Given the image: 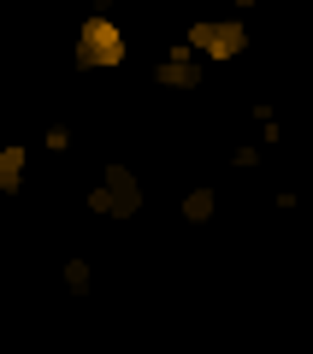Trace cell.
I'll use <instances>...</instances> for the list:
<instances>
[{"label":"cell","instance_id":"2","mask_svg":"<svg viewBox=\"0 0 313 354\" xmlns=\"http://www.w3.org/2000/svg\"><path fill=\"white\" fill-rule=\"evenodd\" d=\"M89 213L100 218H136L142 213V177L125 160H113L100 171V189H89Z\"/></svg>","mask_w":313,"mask_h":354},{"label":"cell","instance_id":"8","mask_svg":"<svg viewBox=\"0 0 313 354\" xmlns=\"http://www.w3.org/2000/svg\"><path fill=\"white\" fill-rule=\"evenodd\" d=\"M260 160H266V142H237V148H231V165H237V171H254Z\"/></svg>","mask_w":313,"mask_h":354},{"label":"cell","instance_id":"7","mask_svg":"<svg viewBox=\"0 0 313 354\" xmlns=\"http://www.w3.org/2000/svg\"><path fill=\"white\" fill-rule=\"evenodd\" d=\"M60 278H65V290H71V295H89V290H95V266H89L83 254H77V260H65V272H60Z\"/></svg>","mask_w":313,"mask_h":354},{"label":"cell","instance_id":"5","mask_svg":"<svg viewBox=\"0 0 313 354\" xmlns=\"http://www.w3.org/2000/svg\"><path fill=\"white\" fill-rule=\"evenodd\" d=\"M24 171H30V148L24 142H6V148H0V195L24 189Z\"/></svg>","mask_w":313,"mask_h":354},{"label":"cell","instance_id":"3","mask_svg":"<svg viewBox=\"0 0 313 354\" xmlns=\"http://www.w3.org/2000/svg\"><path fill=\"white\" fill-rule=\"evenodd\" d=\"M184 41L201 59H242V53H249V30H242L237 18H195Z\"/></svg>","mask_w":313,"mask_h":354},{"label":"cell","instance_id":"6","mask_svg":"<svg viewBox=\"0 0 313 354\" xmlns=\"http://www.w3.org/2000/svg\"><path fill=\"white\" fill-rule=\"evenodd\" d=\"M177 213H184V218H189V225H207V218H213V213H219V195H213V189H207V183H195V189H189V195H184V201H177Z\"/></svg>","mask_w":313,"mask_h":354},{"label":"cell","instance_id":"4","mask_svg":"<svg viewBox=\"0 0 313 354\" xmlns=\"http://www.w3.org/2000/svg\"><path fill=\"white\" fill-rule=\"evenodd\" d=\"M201 77H207V71H201V59L189 53V41H184V48H166V59L154 65V83H160V88H177V95H195Z\"/></svg>","mask_w":313,"mask_h":354},{"label":"cell","instance_id":"1","mask_svg":"<svg viewBox=\"0 0 313 354\" xmlns=\"http://www.w3.org/2000/svg\"><path fill=\"white\" fill-rule=\"evenodd\" d=\"M118 65H125V30L107 12L83 18V30H77V71H118Z\"/></svg>","mask_w":313,"mask_h":354},{"label":"cell","instance_id":"9","mask_svg":"<svg viewBox=\"0 0 313 354\" xmlns=\"http://www.w3.org/2000/svg\"><path fill=\"white\" fill-rule=\"evenodd\" d=\"M48 148H53V153L71 148V130H65V124H48Z\"/></svg>","mask_w":313,"mask_h":354}]
</instances>
